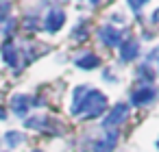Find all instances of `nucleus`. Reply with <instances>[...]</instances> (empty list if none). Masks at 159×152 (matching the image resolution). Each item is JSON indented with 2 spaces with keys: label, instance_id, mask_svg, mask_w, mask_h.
I'll use <instances>...</instances> for the list:
<instances>
[{
  "label": "nucleus",
  "instance_id": "8",
  "mask_svg": "<svg viewBox=\"0 0 159 152\" xmlns=\"http://www.w3.org/2000/svg\"><path fill=\"white\" fill-rule=\"evenodd\" d=\"M9 106H11V111H13L18 117H24V115L29 113V109H31V96H26V93H16V96L11 98Z\"/></svg>",
  "mask_w": 159,
  "mask_h": 152
},
{
  "label": "nucleus",
  "instance_id": "1",
  "mask_svg": "<svg viewBox=\"0 0 159 152\" xmlns=\"http://www.w3.org/2000/svg\"><path fill=\"white\" fill-rule=\"evenodd\" d=\"M107 104H109V100H107V96L102 91H98L94 87L89 89L87 85H79L72 91V109H70V113L92 119V117L102 115L107 111Z\"/></svg>",
  "mask_w": 159,
  "mask_h": 152
},
{
  "label": "nucleus",
  "instance_id": "4",
  "mask_svg": "<svg viewBox=\"0 0 159 152\" xmlns=\"http://www.w3.org/2000/svg\"><path fill=\"white\" fill-rule=\"evenodd\" d=\"M157 100V89L152 85H139L131 91V104L133 106H148Z\"/></svg>",
  "mask_w": 159,
  "mask_h": 152
},
{
  "label": "nucleus",
  "instance_id": "16",
  "mask_svg": "<svg viewBox=\"0 0 159 152\" xmlns=\"http://www.w3.org/2000/svg\"><path fill=\"white\" fill-rule=\"evenodd\" d=\"M9 9H11L9 0H0V18H5V13H9Z\"/></svg>",
  "mask_w": 159,
  "mask_h": 152
},
{
  "label": "nucleus",
  "instance_id": "15",
  "mask_svg": "<svg viewBox=\"0 0 159 152\" xmlns=\"http://www.w3.org/2000/svg\"><path fill=\"white\" fill-rule=\"evenodd\" d=\"M146 2H148V0H126V5H129V7H131L135 13H137V11H139V9H142Z\"/></svg>",
  "mask_w": 159,
  "mask_h": 152
},
{
  "label": "nucleus",
  "instance_id": "18",
  "mask_svg": "<svg viewBox=\"0 0 159 152\" xmlns=\"http://www.w3.org/2000/svg\"><path fill=\"white\" fill-rule=\"evenodd\" d=\"M152 20H155V22H159V9H157V11L152 13Z\"/></svg>",
  "mask_w": 159,
  "mask_h": 152
},
{
  "label": "nucleus",
  "instance_id": "11",
  "mask_svg": "<svg viewBox=\"0 0 159 152\" xmlns=\"http://www.w3.org/2000/svg\"><path fill=\"white\" fill-rule=\"evenodd\" d=\"M74 65L81 67V70H94L100 65V57L94 54V52H81L76 59H74Z\"/></svg>",
  "mask_w": 159,
  "mask_h": 152
},
{
  "label": "nucleus",
  "instance_id": "10",
  "mask_svg": "<svg viewBox=\"0 0 159 152\" xmlns=\"http://www.w3.org/2000/svg\"><path fill=\"white\" fill-rule=\"evenodd\" d=\"M24 126L31 128V130L48 132V130H52V117H48V115H35V117H29Z\"/></svg>",
  "mask_w": 159,
  "mask_h": 152
},
{
  "label": "nucleus",
  "instance_id": "13",
  "mask_svg": "<svg viewBox=\"0 0 159 152\" xmlns=\"http://www.w3.org/2000/svg\"><path fill=\"white\" fill-rule=\"evenodd\" d=\"M89 37V31H87V24H85V20H81L74 28H72V39L74 41H85Z\"/></svg>",
  "mask_w": 159,
  "mask_h": 152
},
{
  "label": "nucleus",
  "instance_id": "2",
  "mask_svg": "<svg viewBox=\"0 0 159 152\" xmlns=\"http://www.w3.org/2000/svg\"><path fill=\"white\" fill-rule=\"evenodd\" d=\"M126 119H129V104H126V102H118V104L111 106V111L105 115L102 128H105V130H118V126H122Z\"/></svg>",
  "mask_w": 159,
  "mask_h": 152
},
{
  "label": "nucleus",
  "instance_id": "14",
  "mask_svg": "<svg viewBox=\"0 0 159 152\" xmlns=\"http://www.w3.org/2000/svg\"><path fill=\"white\" fill-rule=\"evenodd\" d=\"M137 76H139L142 80H146V85H150V80L155 78V74H152V70H150V65H148V63L137 67Z\"/></svg>",
  "mask_w": 159,
  "mask_h": 152
},
{
  "label": "nucleus",
  "instance_id": "5",
  "mask_svg": "<svg viewBox=\"0 0 159 152\" xmlns=\"http://www.w3.org/2000/svg\"><path fill=\"white\" fill-rule=\"evenodd\" d=\"M63 24H66V11L52 7V9L48 11L46 20H44V28H46L50 35H55V33H59V31L63 28Z\"/></svg>",
  "mask_w": 159,
  "mask_h": 152
},
{
  "label": "nucleus",
  "instance_id": "3",
  "mask_svg": "<svg viewBox=\"0 0 159 152\" xmlns=\"http://www.w3.org/2000/svg\"><path fill=\"white\" fill-rule=\"evenodd\" d=\"M98 37H100V41L107 48H118L124 41V31L122 28H116L113 24H102L98 28Z\"/></svg>",
  "mask_w": 159,
  "mask_h": 152
},
{
  "label": "nucleus",
  "instance_id": "9",
  "mask_svg": "<svg viewBox=\"0 0 159 152\" xmlns=\"http://www.w3.org/2000/svg\"><path fill=\"white\" fill-rule=\"evenodd\" d=\"M118 137H120L118 130H107V135L94 143V152H113V148L118 143Z\"/></svg>",
  "mask_w": 159,
  "mask_h": 152
},
{
  "label": "nucleus",
  "instance_id": "12",
  "mask_svg": "<svg viewBox=\"0 0 159 152\" xmlns=\"http://www.w3.org/2000/svg\"><path fill=\"white\" fill-rule=\"evenodd\" d=\"M26 141V137L20 132V130H9V132H5V143L9 145V148H18V145H22Z\"/></svg>",
  "mask_w": 159,
  "mask_h": 152
},
{
  "label": "nucleus",
  "instance_id": "7",
  "mask_svg": "<svg viewBox=\"0 0 159 152\" xmlns=\"http://www.w3.org/2000/svg\"><path fill=\"white\" fill-rule=\"evenodd\" d=\"M120 46H122L120 48V61L122 63H131L139 57V41L137 39H126Z\"/></svg>",
  "mask_w": 159,
  "mask_h": 152
},
{
  "label": "nucleus",
  "instance_id": "20",
  "mask_svg": "<svg viewBox=\"0 0 159 152\" xmlns=\"http://www.w3.org/2000/svg\"><path fill=\"white\" fill-rule=\"evenodd\" d=\"M33 152H42V150H33Z\"/></svg>",
  "mask_w": 159,
  "mask_h": 152
},
{
  "label": "nucleus",
  "instance_id": "22",
  "mask_svg": "<svg viewBox=\"0 0 159 152\" xmlns=\"http://www.w3.org/2000/svg\"><path fill=\"white\" fill-rule=\"evenodd\" d=\"M155 54H159V50H157V52H155Z\"/></svg>",
  "mask_w": 159,
  "mask_h": 152
},
{
  "label": "nucleus",
  "instance_id": "19",
  "mask_svg": "<svg viewBox=\"0 0 159 152\" xmlns=\"http://www.w3.org/2000/svg\"><path fill=\"white\" fill-rule=\"evenodd\" d=\"M89 5H94V7H96V5H100V0H89Z\"/></svg>",
  "mask_w": 159,
  "mask_h": 152
},
{
  "label": "nucleus",
  "instance_id": "6",
  "mask_svg": "<svg viewBox=\"0 0 159 152\" xmlns=\"http://www.w3.org/2000/svg\"><path fill=\"white\" fill-rule=\"evenodd\" d=\"M0 57H2V61L9 67H18V63H20V50H18V46L13 44L11 37L0 44Z\"/></svg>",
  "mask_w": 159,
  "mask_h": 152
},
{
  "label": "nucleus",
  "instance_id": "21",
  "mask_svg": "<svg viewBox=\"0 0 159 152\" xmlns=\"http://www.w3.org/2000/svg\"><path fill=\"white\" fill-rule=\"evenodd\" d=\"M157 148H159V141H157Z\"/></svg>",
  "mask_w": 159,
  "mask_h": 152
},
{
  "label": "nucleus",
  "instance_id": "17",
  "mask_svg": "<svg viewBox=\"0 0 159 152\" xmlns=\"http://www.w3.org/2000/svg\"><path fill=\"white\" fill-rule=\"evenodd\" d=\"M0 119H7V109L0 106Z\"/></svg>",
  "mask_w": 159,
  "mask_h": 152
}]
</instances>
